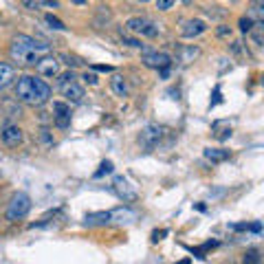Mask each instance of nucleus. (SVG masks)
Listing matches in <instances>:
<instances>
[{
  "instance_id": "2f4dec72",
  "label": "nucleus",
  "mask_w": 264,
  "mask_h": 264,
  "mask_svg": "<svg viewBox=\"0 0 264 264\" xmlns=\"http://www.w3.org/2000/svg\"><path fill=\"white\" fill-rule=\"evenodd\" d=\"M24 7H29V9H38V7H40V3H22Z\"/></svg>"
},
{
  "instance_id": "f257e3e1",
  "label": "nucleus",
  "mask_w": 264,
  "mask_h": 264,
  "mask_svg": "<svg viewBox=\"0 0 264 264\" xmlns=\"http://www.w3.org/2000/svg\"><path fill=\"white\" fill-rule=\"evenodd\" d=\"M16 97L29 106H42L51 97V86L40 77L22 75L16 82Z\"/></svg>"
},
{
  "instance_id": "393cba45",
  "label": "nucleus",
  "mask_w": 264,
  "mask_h": 264,
  "mask_svg": "<svg viewBox=\"0 0 264 264\" xmlns=\"http://www.w3.org/2000/svg\"><path fill=\"white\" fill-rule=\"evenodd\" d=\"M55 125H57V128H62V130H66L71 125V115L69 117H55Z\"/></svg>"
},
{
  "instance_id": "5701e85b",
  "label": "nucleus",
  "mask_w": 264,
  "mask_h": 264,
  "mask_svg": "<svg viewBox=\"0 0 264 264\" xmlns=\"http://www.w3.org/2000/svg\"><path fill=\"white\" fill-rule=\"evenodd\" d=\"M121 42L123 44H128V46H132V49H143V44H141V40H137V38H130V36H121Z\"/></svg>"
},
{
  "instance_id": "7ed1b4c3",
  "label": "nucleus",
  "mask_w": 264,
  "mask_h": 264,
  "mask_svg": "<svg viewBox=\"0 0 264 264\" xmlns=\"http://www.w3.org/2000/svg\"><path fill=\"white\" fill-rule=\"evenodd\" d=\"M31 209V198L24 194V191H18L16 196L11 198L9 207H7V220L16 222V220H22V218L29 214Z\"/></svg>"
},
{
  "instance_id": "ddd939ff",
  "label": "nucleus",
  "mask_w": 264,
  "mask_h": 264,
  "mask_svg": "<svg viewBox=\"0 0 264 264\" xmlns=\"http://www.w3.org/2000/svg\"><path fill=\"white\" fill-rule=\"evenodd\" d=\"M205 158H209L211 163H222L229 158V150H222V148H205Z\"/></svg>"
},
{
  "instance_id": "dca6fc26",
  "label": "nucleus",
  "mask_w": 264,
  "mask_h": 264,
  "mask_svg": "<svg viewBox=\"0 0 264 264\" xmlns=\"http://www.w3.org/2000/svg\"><path fill=\"white\" fill-rule=\"evenodd\" d=\"M13 82V66L0 62V90L7 88Z\"/></svg>"
},
{
  "instance_id": "bb28decb",
  "label": "nucleus",
  "mask_w": 264,
  "mask_h": 264,
  "mask_svg": "<svg viewBox=\"0 0 264 264\" xmlns=\"http://www.w3.org/2000/svg\"><path fill=\"white\" fill-rule=\"evenodd\" d=\"M216 33H218V36H220V38H227V36H231V29H229L227 24H220V26H218V29H216Z\"/></svg>"
},
{
  "instance_id": "412c9836",
  "label": "nucleus",
  "mask_w": 264,
  "mask_h": 264,
  "mask_svg": "<svg viewBox=\"0 0 264 264\" xmlns=\"http://www.w3.org/2000/svg\"><path fill=\"white\" fill-rule=\"evenodd\" d=\"M238 26H240L242 33H251V29H253V20H251L249 16H242L240 22H238Z\"/></svg>"
},
{
  "instance_id": "aec40b11",
  "label": "nucleus",
  "mask_w": 264,
  "mask_h": 264,
  "mask_svg": "<svg viewBox=\"0 0 264 264\" xmlns=\"http://www.w3.org/2000/svg\"><path fill=\"white\" fill-rule=\"evenodd\" d=\"M75 82V73L69 71V73H62V75H57V84H59V88H66L69 84Z\"/></svg>"
},
{
  "instance_id": "a211bd4d",
  "label": "nucleus",
  "mask_w": 264,
  "mask_h": 264,
  "mask_svg": "<svg viewBox=\"0 0 264 264\" xmlns=\"http://www.w3.org/2000/svg\"><path fill=\"white\" fill-rule=\"evenodd\" d=\"M112 170H115V165H112V161H102V165H99V170L92 174V178H102L106 174H112Z\"/></svg>"
},
{
  "instance_id": "20e7f679",
  "label": "nucleus",
  "mask_w": 264,
  "mask_h": 264,
  "mask_svg": "<svg viewBox=\"0 0 264 264\" xmlns=\"http://www.w3.org/2000/svg\"><path fill=\"white\" fill-rule=\"evenodd\" d=\"M125 26H128L132 33H137V36H143V38H156V36H158V26L152 22L150 18H143V16L130 18L128 22H125Z\"/></svg>"
},
{
  "instance_id": "9d476101",
  "label": "nucleus",
  "mask_w": 264,
  "mask_h": 264,
  "mask_svg": "<svg viewBox=\"0 0 264 264\" xmlns=\"http://www.w3.org/2000/svg\"><path fill=\"white\" fill-rule=\"evenodd\" d=\"M62 92H64V97H66V102L69 104H82L84 97H86L84 88L77 82H73V84L66 86V88H62Z\"/></svg>"
},
{
  "instance_id": "0eeeda50",
  "label": "nucleus",
  "mask_w": 264,
  "mask_h": 264,
  "mask_svg": "<svg viewBox=\"0 0 264 264\" xmlns=\"http://www.w3.org/2000/svg\"><path fill=\"white\" fill-rule=\"evenodd\" d=\"M143 64L148 66V69H168V66H172V57L168 55V53L163 51H154V53H145L143 55Z\"/></svg>"
},
{
  "instance_id": "9b49d317",
  "label": "nucleus",
  "mask_w": 264,
  "mask_h": 264,
  "mask_svg": "<svg viewBox=\"0 0 264 264\" xmlns=\"http://www.w3.org/2000/svg\"><path fill=\"white\" fill-rule=\"evenodd\" d=\"M110 220H115L119 224H130L137 220V214L130 209H115V211H110Z\"/></svg>"
},
{
  "instance_id": "2eb2a0df",
  "label": "nucleus",
  "mask_w": 264,
  "mask_h": 264,
  "mask_svg": "<svg viewBox=\"0 0 264 264\" xmlns=\"http://www.w3.org/2000/svg\"><path fill=\"white\" fill-rule=\"evenodd\" d=\"M115 191L119 194V198H123V201H132L135 198V191H128V183H125V178H115Z\"/></svg>"
},
{
  "instance_id": "c756f323",
  "label": "nucleus",
  "mask_w": 264,
  "mask_h": 264,
  "mask_svg": "<svg viewBox=\"0 0 264 264\" xmlns=\"http://www.w3.org/2000/svg\"><path fill=\"white\" fill-rule=\"evenodd\" d=\"M84 79H86V82H88V84H97V82H99V79H97V75H95V73H88V71H86V73H84Z\"/></svg>"
},
{
  "instance_id": "4be33fe9",
  "label": "nucleus",
  "mask_w": 264,
  "mask_h": 264,
  "mask_svg": "<svg viewBox=\"0 0 264 264\" xmlns=\"http://www.w3.org/2000/svg\"><path fill=\"white\" fill-rule=\"evenodd\" d=\"M244 264H262V260H260V253H257L255 249H251L247 255H244Z\"/></svg>"
},
{
  "instance_id": "f03ea898",
  "label": "nucleus",
  "mask_w": 264,
  "mask_h": 264,
  "mask_svg": "<svg viewBox=\"0 0 264 264\" xmlns=\"http://www.w3.org/2000/svg\"><path fill=\"white\" fill-rule=\"evenodd\" d=\"M46 53H49V44L31 36H18L11 42V57L20 64H38Z\"/></svg>"
},
{
  "instance_id": "f8f14e48",
  "label": "nucleus",
  "mask_w": 264,
  "mask_h": 264,
  "mask_svg": "<svg viewBox=\"0 0 264 264\" xmlns=\"http://www.w3.org/2000/svg\"><path fill=\"white\" fill-rule=\"evenodd\" d=\"M84 222L88 227H102V224L110 222V211H97V214H88L84 218Z\"/></svg>"
},
{
  "instance_id": "473e14b6",
  "label": "nucleus",
  "mask_w": 264,
  "mask_h": 264,
  "mask_svg": "<svg viewBox=\"0 0 264 264\" xmlns=\"http://www.w3.org/2000/svg\"><path fill=\"white\" fill-rule=\"evenodd\" d=\"M170 75V66H168V69H161V77H168Z\"/></svg>"
},
{
  "instance_id": "6ab92c4d",
  "label": "nucleus",
  "mask_w": 264,
  "mask_h": 264,
  "mask_svg": "<svg viewBox=\"0 0 264 264\" xmlns=\"http://www.w3.org/2000/svg\"><path fill=\"white\" fill-rule=\"evenodd\" d=\"M44 20H46V24H49L51 29H57V31H66V24H64V22H62V20H59V18H55V16H53V13H49V16H46Z\"/></svg>"
},
{
  "instance_id": "b1692460",
  "label": "nucleus",
  "mask_w": 264,
  "mask_h": 264,
  "mask_svg": "<svg viewBox=\"0 0 264 264\" xmlns=\"http://www.w3.org/2000/svg\"><path fill=\"white\" fill-rule=\"evenodd\" d=\"M40 141H42V145H46V148H49V145H53L55 141H53V137H51V132L49 130H40Z\"/></svg>"
},
{
  "instance_id": "a878e982",
  "label": "nucleus",
  "mask_w": 264,
  "mask_h": 264,
  "mask_svg": "<svg viewBox=\"0 0 264 264\" xmlns=\"http://www.w3.org/2000/svg\"><path fill=\"white\" fill-rule=\"evenodd\" d=\"M174 7V0H158L156 3V9H161V11H168Z\"/></svg>"
},
{
  "instance_id": "f3484780",
  "label": "nucleus",
  "mask_w": 264,
  "mask_h": 264,
  "mask_svg": "<svg viewBox=\"0 0 264 264\" xmlns=\"http://www.w3.org/2000/svg\"><path fill=\"white\" fill-rule=\"evenodd\" d=\"M53 112H55L53 117H69L71 108H69V104H64V102H53Z\"/></svg>"
},
{
  "instance_id": "6e6552de",
  "label": "nucleus",
  "mask_w": 264,
  "mask_h": 264,
  "mask_svg": "<svg viewBox=\"0 0 264 264\" xmlns=\"http://www.w3.org/2000/svg\"><path fill=\"white\" fill-rule=\"evenodd\" d=\"M205 31H207V24H205V20H201V18L185 20L183 26H181V36L187 38V40L198 38V36H201V33H205Z\"/></svg>"
},
{
  "instance_id": "72a5a7b5",
  "label": "nucleus",
  "mask_w": 264,
  "mask_h": 264,
  "mask_svg": "<svg viewBox=\"0 0 264 264\" xmlns=\"http://www.w3.org/2000/svg\"><path fill=\"white\" fill-rule=\"evenodd\" d=\"M178 264H189V260H181V262H178Z\"/></svg>"
},
{
  "instance_id": "1a4fd4ad",
  "label": "nucleus",
  "mask_w": 264,
  "mask_h": 264,
  "mask_svg": "<svg viewBox=\"0 0 264 264\" xmlns=\"http://www.w3.org/2000/svg\"><path fill=\"white\" fill-rule=\"evenodd\" d=\"M36 69L40 75H46V77H53V75H57L59 73V62L55 57H42L40 62L36 64Z\"/></svg>"
},
{
  "instance_id": "39448f33",
  "label": "nucleus",
  "mask_w": 264,
  "mask_h": 264,
  "mask_svg": "<svg viewBox=\"0 0 264 264\" xmlns=\"http://www.w3.org/2000/svg\"><path fill=\"white\" fill-rule=\"evenodd\" d=\"M163 139V128L161 125H156V123H150V125H145V128L141 130V135H139V143H141V148L143 150H154L158 141Z\"/></svg>"
},
{
  "instance_id": "7c9ffc66",
  "label": "nucleus",
  "mask_w": 264,
  "mask_h": 264,
  "mask_svg": "<svg viewBox=\"0 0 264 264\" xmlns=\"http://www.w3.org/2000/svg\"><path fill=\"white\" fill-rule=\"evenodd\" d=\"M222 99H220V88L216 86V90H214V99H211V106H216V104H220Z\"/></svg>"
},
{
  "instance_id": "4468645a",
  "label": "nucleus",
  "mask_w": 264,
  "mask_h": 264,
  "mask_svg": "<svg viewBox=\"0 0 264 264\" xmlns=\"http://www.w3.org/2000/svg\"><path fill=\"white\" fill-rule=\"evenodd\" d=\"M110 88H112V92H115L117 97H125L128 95V82L121 77V75H115L110 79Z\"/></svg>"
},
{
  "instance_id": "c85d7f7f",
  "label": "nucleus",
  "mask_w": 264,
  "mask_h": 264,
  "mask_svg": "<svg viewBox=\"0 0 264 264\" xmlns=\"http://www.w3.org/2000/svg\"><path fill=\"white\" fill-rule=\"evenodd\" d=\"M92 71H99V73H110L112 71V66H108V64H92Z\"/></svg>"
},
{
  "instance_id": "423d86ee",
  "label": "nucleus",
  "mask_w": 264,
  "mask_h": 264,
  "mask_svg": "<svg viewBox=\"0 0 264 264\" xmlns=\"http://www.w3.org/2000/svg\"><path fill=\"white\" fill-rule=\"evenodd\" d=\"M0 141L5 145H9V148H16V145L22 143V130H20L16 123L5 121L3 128H0Z\"/></svg>"
},
{
  "instance_id": "cd10ccee",
  "label": "nucleus",
  "mask_w": 264,
  "mask_h": 264,
  "mask_svg": "<svg viewBox=\"0 0 264 264\" xmlns=\"http://www.w3.org/2000/svg\"><path fill=\"white\" fill-rule=\"evenodd\" d=\"M161 236H168V229H161V231H152V242H158V240H163Z\"/></svg>"
}]
</instances>
